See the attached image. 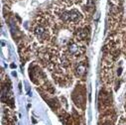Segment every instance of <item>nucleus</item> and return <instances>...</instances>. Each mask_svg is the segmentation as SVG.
I'll return each instance as SVG.
<instances>
[{
    "mask_svg": "<svg viewBox=\"0 0 126 125\" xmlns=\"http://www.w3.org/2000/svg\"><path fill=\"white\" fill-rule=\"evenodd\" d=\"M54 14L55 18L61 24L68 28L79 27L84 19L81 12L70 3H65L56 6L54 8Z\"/></svg>",
    "mask_w": 126,
    "mask_h": 125,
    "instance_id": "1",
    "label": "nucleus"
},
{
    "mask_svg": "<svg viewBox=\"0 0 126 125\" xmlns=\"http://www.w3.org/2000/svg\"><path fill=\"white\" fill-rule=\"evenodd\" d=\"M84 53V47L81 43L78 41H73L70 42L69 45L66 48L65 54L70 58V59H78Z\"/></svg>",
    "mask_w": 126,
    "mask_h": 125,
    "instance_id": "3",
    "label": "nucleus"
},
{
    "mask_svg": "<svg viewBox=\"0 0 126 125\" xmlns=\"http://www.w3.org/2000/svg\"><path fill=\"white\" fill-rule=\"evenodd\" d=\"M32 33L40 43H48L54 37L53 26L50 18L46 15L38 16L32 25Z\"/></svg>",
    "mask_w": 126,
    "mask_h": 125,
    "instance_id": "2",
    "label": "nucleus"
},
{
    "mask_svg": "<svg viewBox=\"0 0 126 125\" xmlns=\"http://www.w3.org/2000/svg\"><path fill=\"white\" fill-rule=\"evenodd\" d=\"M76 73H77V76L78 77H83L85 75V73H86V67H85V65L79 64V67L76 70Z\"/></svg>",
    "mask_w": 126,
    "mask_h": 125,
    "instance_id": "4",
    "label": "nucleus"
},
{
    "mask_svg": "<svg viewBox=\"0 0 126 125\" xmlns=\"http://www.w3.org/2000/svg\"><path fill=\"white\" fill-rule=\"evenodd\" d=\"M117 125H126V121H124L123 119H121V120L117 123Z\"/></svg>",
    "mask_w": 126,
    "mask_h": 125,
    "instance_id": "5",
    "label": "nucleus"
}]
</instances>
